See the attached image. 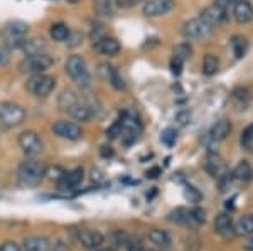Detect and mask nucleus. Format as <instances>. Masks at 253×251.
<instances>
[{
  "label": "nucleus",
  "instance_id": "dca6fc26",
  "mask_svg": "<svg viewBox=\"0 0 253 251\" xmlns=\"http://www.w3.org/2000/svg\"><path fill=\"white\" fill-rule=\"evenodd\" d=\"M233 17L238 24H248L253 20V7L248 0H238L233 7Z\"/></svg>",
  "mask_w": 253,
  "mask_h": 251
},
{
  "label": "nucleus",
  "instance_id": "a878e982",
  "mask_svg": "<svg viewBox=\"0 0 253 251\" xmlns=\"http://www.w3.org/2000/svg\"><path fill=\"white\" fill-rule=\"evenodd\" d=\"M235 234H238V236H250V234H253V216H243L236 222Z\"/></svg>",
  "mask_w": 253,
  "mask_h": 251
},
{
  "label": "nucleus",
  "instance_id": "39448f33",
  "mask_svg": "<svg viewBox=\"0 0 253 251\" xmlns=\"http://www.w3.org/2000/svg\"><path fill=\"white\" fill-rule=\"evenodd\" d=\"M26 88L29 90L38 98H46V96L51 95L56 88V79L52 76H47L44 72L41 74H32L26 83Z\"/></svg>",
  "mask_w": 253,
  "mask_h": 251
},
{
  "label": "nucleus",
  "instance_id": "37998d69",
  "mask_svg": "<svg viewBox=\"0 0 253 251\" xmlns=\"http://www.w3.org/2000/svg\"><path fill=\"white\" fill-rule=\"evenodd\" d=\"M51 251H71V250H69V245L66 241L58 240V241H54L51 245Z\"/></svg>",
  "mask_w": 253,
  "mask_h": 251
},
{
  "label": "nucleus",
  "instance_id": "9d476101",
  "mask_svg": "<svg viewBox=\"0 0 253 251\" xmlns=\"http://www.w3.org/2000/svg\"><path fill=\"white\" fill-rule=\"evenodd\" d=\"M76 238H78L80 245L86 250H98L105 243V236L96 229H80Z\"/></svg>",
  "mask_w": 253,
  "mask_h": 251
},
{
  "label": "nucleus",
  "instance_id": "0eeeda50",
  "mask_svg": "<svg viewBox=\"0 0 253 251\" xmlns=\"http://www.w3.org/2000/svg\"><path fill=\"white\" fill-rule=\"evenodd\" d=\"M19 147L24 152V155L34 159V157H38L42 152V140H41V137L36 132L27 130L19 135Z\"/></svg>",
  "mask_w": 253,
  "mask_h": 251
},
{
  "label": "nucleus",
  "instance_id": "49530a36",
  "mask_svg": "<svg viewBox=\"0 0 253 251\" xmlns=\"http://www.w3.org/2000/svg\"><path fill=\"white\" fill-rule=\"evenodd\" d=\"M137 2L138 0H117V3L122 7H132V5H135Z\"/></svg>",
  "mask_w": 253,
  "mask_h": 251
},
{
  "label": "nucleus",
  "instance_id": "3c124183",
  "mask_svg": "<svg viewBox=\"0 0 253 251\" xmlns=\"http://www.w3.org/2000/svg\"><path fill=\"white\" fill-rule=\"evenodd\" d=\"M95 251H113V250H100V248H98V250H95Z\"/></svg>",
  "mask_w": 253,
  "mask_h": 251
},
{
  "label": "nucleus",
  "instance_id": "c9c22d12",
  "mask_svg": "<svg viewBox=\"0 0 253 251\" xmlns=\"http://www.w3.org/2000/svg\"><path fill=\"white\" fill-rule=\"evenodd\" d=\"M184 196H186V199L189 202H199V201H201V194L198 192V189L191 187V185H187V187H186Z\"/></svg>",
  "mask_w": 253,
  "mask_h": 251
},
{
  "label": "nucleus",
  "instance_id": "ea45409f",
  "mask_svg": "<svg viewBox=\"0 0 253 251\" xmlns=\"http://www.w3.org/2000/svg\"><path fill=\"white\" fill-rule=\"evenodd\" d=\"M238 2V0H214V5L216 7H219V9H223V10H231L235 7V3Z\"/></svg>",
  "mask_w": 253,
  "mask_h": 251
},
{
  "label": "nucleus",
  "instance_id": "412c9836",
  "mask_svg": "<svg viewBox=\"0 0 253 251\" xmlns=\"http://www.w3.org/2000/svg\"><path fill=\"white\" fill-rule=\"evenodd\" d=\"M231 174H233L235 180H240V182H247V180H250L252 177H253L252 165L248 164L247 160H240Z\"/></svg>",
  "mask_w": 253,
  "mask_h": 251
},
{
  "label": "nucleus",
  "instance_id": "de8ad7c7",
  "mask_svg": "<svg viewBox=\"0 0 253 251\" xmlns=\"http://www.w3.org/2000/svg\"><path fill=\"white\" fill-rule=\"evenodd\" d=\"M101 155H103V157H112L113 150L110 147H103V150H101Z\"/></svg>",
  "mask_w": 253,
  "mask_h": 251
},
{
  "label": "nucleus",
  "instance_id": "5701e85b",
  "mask_svg": "<svg viewBox=\"0 0 253 251\" xmlns=\"http://www.w3.org/2000/svg\"><path fill=\"white\" fill-rule=\"evenodd\" d=\"M69 27L66 24L63 22H58V24H52L51 29H49V36H51L52 40H56V42H64L68 37H69Z\"/></svg>",
  "mask_w": 253,
  "mask_h": 251
},
{
  "label": "nucleus",
  "instance_id": "f3484780",
  "mask_svg": "<svg viewBox=\"0 0 253 251\" xmlns=\"http://www.w3.org/2000/svg\"><path fill=\"white\" fill-rule=\"evenodd\" d=\"M214 231L223 238H230L235 234V224L230 214H219L214 219Z\"/></svg>",
  "mask_w": 253,
  "mask_h": 251
},
{
  "label": "nucleus",
  "instance_id": "aec40b11",
  "mask_svg": "<svg viewBox=\"0 0 253 251\" xmlns=\"http://www.w3.org/2000/svg\"><path fill=\"white\" fill-rule=\"evenodd\" d=\"M230 132H231V123L226 118H221L213 123V127H211V130H210V137H211V140H214V142H223L230 135Z\"/></svg>",
  "mask_w": 253,
  "mask_h": 251
},
{
  "label": "nucleus",
  "instance_id": "c03bdc74",
  "mask_svg": "<svg viewBox=\"0 0 253 251\" xmlns=\"http://www.w3.org/2000/svg\"><path fill=\"white\" fill-rule=\"evenodd\" d=\"M145 176L149 177V179H156V177L161 176V169H159V167L150 169V171H147V172H145Z\"/></svg>",
  "mask_w": 253,
  "mask_h": 251
},
{
  "label": "nucleus",
  "instance_id": "1a4fd4ad",
  "mask_svg": "<svg viewBox=\"0 0 253 251\" xmlns=\"http://www.w3.org/2000/svg\"><path fill=\"white\" fill-rule=\"evenodd\" d=\"M51 130L54 135L61 137V139L66 140H80L83 132H81V127L75 121H68V120H58L52 123Z\"/></svg>",
  "mask_w": 253,
  "mask_h": 251
},
{
  "label": "nucleus",
  "instance_id": "a19ab883",
  "mask_svg": "<svg viewBox=\"0 0 253 251\" xmlns=\"http://www.w3.org/2000/svg\"><path fill=\"white\" fill-rule=\"evenodd\" d=\"M10 63V52L7 47L0 46V68L7 66V64Z\"/></svg>",
  "mask_w": 253,
  "mask_h": 251
},
{
  "label": "nucleus",
  "instance_id": "c756f323",
  "mask_svg": "<svg viewBox=\"0 0 253 251\" xmlns=\"http://www.w3.org/2000/svg\"><path fill=\"white\" fill-rule=\"evenodd\" d=\"M240 145H242V148H245V150H252L253 148V123L248 125L242 132V135H240Z\"/></svg>",
  "mask_w": 253,
  "mask_h": 251
},
{
  "label": "nucleus",
  "instance_id": "7ed1b4c3",
  "mask_svg": "<svg viewBox=\"0 0 253 251\" xmlns=\"http://www.w3.org/2000/svg\"><path fill=\"white\" fill-rule=\"evenodd\" d=\"M26 120V110L20 105L12 103V101H3L0 103V127L10 130V128L19 127Z\"/></svg>",
  "mask_w": 253,
  "mask_h": 251
},
{
  "label": "nucleus",
  "instance_id": "393cba45",
  "mask_svg": "<svg viewBox=\"0 0 253 251\" xmlns=\"http://www.w3.org/2000/svg\"><path fill=\"white\" fill-rule=\"evenodd\" d=\"M218 70H219V59L214 54H206L205 59H203V68H201L203 74L213 76L218 72Z\"/></svg>",
  "mask_w": 253,
  "mask_h": 251
},
{
  "label": "nucleus",
  "instance_id": "b1692460",
  "mask_svg": "<svg viewBox=\"0 0 253 251\" xmlns=\"http://www.w3.org/2000/svg\"><path fill=\"white\" fill-rule=\"evenodd\" d=\"M230 46H231V51H233L235 58L242 59L248 51V40L242 37V36H233L230 40Z\"/></svg>",
  "mask_w": 253,
  "mask_h": 251
},
{
  "label": "nucleus",
  "instance_id": "f03ea898",
  "mask_svg": "<svg viewBox=\"0 0 253 251\" xmlns=\"http://www.w3.org/2000/svg\"><path fill=\"white\" fill-rule=\"evenodd\" d=\"M64 68H66V72L69 74V78L75 81L78 86H81V88L91 86V72L88 70L86 61L81 58V56H76V54L69 56L66 59Z\"/></svg>",
  "mask_w": 253,
  "mask_h": 251
},
{
  "label": "nucleus",
  "instance_id": "2eb2a0df",
  "mask_svg": "<svg viewBox=\"0 0 253 251\" xmlns=\"http://www.w3.org/2000/svg\"><path fill=\"white\" fill-rule=\"evenodd\" d=\"M199 17H203L206 20L210 26H219V24H223V22H226L228 20V12L226 10H223V9H219V7H216L214 3L213 5H210V7H206L205 10L201 12V15Z\"/></svg>",
  "mask_w": 253,
  "mask_h": 251
},
{
  "label": "nucleus",
  "instance_id": "f8f14e48",
  "mask_svg": "<svg viewBox=\"0 0 253 251\" xmlns=\"http://www.w3.org/2000/svg\"><path fill=\"white\" fill-rule=\"evenodd\" d=\"M122 46L115 37H108L103 36L98 40H95V51L101 56H117L120 52Z\"/></svg>",
  "mask_w": 253,
  "mask_h": 251
},
{
  "label": "nucleus",
  "instance_id": "4c0bfd02",
  "mask_svg": "<svg viewBox=\"0 0 253 251\" xmlns=\"http://www.w3.org/2000/svg\"><path fill=\"white\" fill-rule=\"evenodd\" d=\"M175 121H177V125H181V127H186L191 121V111L182 110V111L175 113Z\"/></svg>",
  "mask_w": 253,
  "mask_h": 251
},
{
  "label": "nucleus",
  "instance_id": "a211bd4d",
  "mask_svg": "<svg viewBox=\"0 0 253 251\" xmlns=\"http://www.w3.org/2000/svg\"><path fill=\"white\" fill-rule=\"evenodd\" d=\"M51 240L46 236H29L24 240V245H22V250L24 251H51Z\"/></svg>",
  "mask_w": 253,
  "mask_h": 251
},
{
  "label": "nucleus",
  "instance_id": "79ce46f5",
  "mask_svg": "<svg viewBox=\"0 0 253 251\" xmlns=\"http://www.w3.org/2000/svg\"><path fill=\"white\" fill-rule=\"evenodd\" d=\"M0 251H24L22 246H19L15 241H5L0 246Z\"/></svg>",
  "mask_w": 253,
  "mask_h": 251
},
{
  "label": "nucleus",
  "instance_id": "ddd939ff",
  "mask_svg": "<svg viewBox=\"0 0 253 251\" xmlns=\"http://www.w3.org/2000/svg\"><path fill=\"white\" fill-rule=\"evenodd\" d=\"M83 177H84V172L83 169H73L71 172H64L63 177L58 180L59 184V189L61 191H71V189L78 187V185L83 182Z\"/></svg>",
  "mask_w": 253,
  "mask_h": 251
},
{
  "label": "nucleus",
  "instance_id": "f704fd0d",
  "mask_svg": "<svg viewBox=\"0 0 253 251\" xmlns=\"http://www.w3.org/2000/svg\"><path fill=\"white\" fill-rule=\"evenodd\" d=\"M161 139L167 147H172V145L175 143V140H177V132H175L174 128H166V130L162 132Z\"/></svg>",
  "mask_w": 253,
  "mask_h": 251
},
{
  "label": "nucleus",
  "instance_id": "8fccbe9b",
  "mask_svg": "<svg viewBox=\"0 0 253 251\" xmlns=\"http://www.w3.org/2000/svg\"><path fill=\"white\" fill-rule=\"evenodd\" d=\"M66 2H69V3H78L80 0H66Z\"/></svg>",
  "mask_w": 253,
  "mask_h": 251
},
{
  "label": "nucleus",
  "instance_id": "20e7f679",
  "mask_svg": "<svg viewBox=\"0 0 253 251\" xmlns=\"http://www.w3.org/2000/svg\"><path fill=\"white\" fill-rule=\"evenodd\" d=\"M52 64H54V59H52L51 56L44 54V52H36V54H27L26 58L20 61L19 68L22 72L41 74V72L47 71Z\"/></svg>",
  "mask_w": 253,
  "mask_h": 251
},
{
  "label": "nucleus",
  "instance_id": "4be33fe9",
  "mask_svg": "<svg viewBox=\"0 0 253 251\" xmlns=\"http://www.w3.org/2000/svg\"><path fill=\"white\" fill-rule=\"evenodd\" d=\"M149 240L156 246H161V248H167V246L172 243L170 234L164 231V229H152V231L149 233Z\"/></svg>",
  "mask_w": 253,
  "mask_h": 251
},
{
  "label": "nucleus",
  "instance_id": "f257e3e1",
  "mask_svg": "<svg viewBox=\"0 0 253 251\" xmlns=\"http://www.w3.org/2000/svg\"><path fill=\"white\" fill-rule=\"evenodd\" d=\"M47 174V167L44 162L29 159L19 165L17 169V180L26 187H34L41 180L44 179V176Z\"/></svg>",
  "mask_w": 253,
  "mask_h": 251
},
{
  "label": "nucleus",
  "instance_id": "2f4dec72",
  "mask_svg": "<svg viewBox=\"0 0 253 251\" xmlns=\"http://www.w3.org/2000/svg\"><path fill=\"white\" fill-rule=\"evenodd\" d=\"M187 214L189 211L184 208H177L175 211L169 214V221L175 222V224H187Z\"/></svg>",
  "mask_w": 253,
  "mask_h": 251
},
{
  "label": "nucleus",
  "instance_id": "7c9ffc66",
  "mask_svg": "<svg viewBox=\"0 0 253 251\" xmlns=\"http://www.w3.org/2000/svg\"><path fill=\"white\" fill-rule=\"evenodd\" d=\"M172 54H174V58H179V59L186 61V59L191 58V54H193V47H191L187 42L177 44V46L172 49Z\"/></svg>",
  "mask_w": 253,
  "mask_h": 251
},
{
  "label": "nucleus",
  "instance_id": "72a5a7b5",
  "mask_svg": "<svg viewBox=\"0 0 253 251\" xmlns=\"http://www.w3.org/2000/svg\"><path fill=\"white\" fill-rule=\"evenodd\" d=\"M233 100L238 101V105H240V107H243V110H245V107H247L250 96H248L247 90H243V88H236V90L233 91Z\"/></svg>",
  "mask_w": 253,
  "mask_h": 251
},
{
  "label": "nucleus",
  "instance_id": "c85d7f7f",
  "mask_svg": "<svg viewBox=\"0 0 253 251\" xmlns=\"http://www.w3.org/2000/svg\"><path fill=\"white\" fill-rule=\"evenodd\" d=\"M108 83L112 84L113 88H115L117 91H124L126 88L124 78H122L120 71L117 70V68H112V71H110V76H108Z\"/></svg>",
  "mask_w": 253,
  "mask_h": 251
},
{
  "label": "nucleus",
  "instance_id": "e433bc0d",
  "mask_svg": "<svg viewBox=\"0 0 253 251\" xmlns=\"http://www.w3.org/2000/svg\"><path fill=\"white\" fill-rule=\"evenodd\" d=\"M83 42V34L80 31H75V32H69V37H68V44L71 47H76Z\"/></svg>",
  "mask_w": 253,
  "mask_h": 251
},
{
  "label": "nucleus",
  "instance_id": "423d86ee",
  "mask_svg": "<svg viewBox=\"0 0 253 251\" xmlns=\"http://www.w3.org/2000/svg\"><path fill=\"white\" fill-rule=\"evenodd\" d=\"M213 29L203 17H194L182 26V36L186 39H206L213 34Z\"/></svg>",
  "mask_w": 253,
  "mask_h": 251
},
{
  "label": "nucleus",
  "instance_id": "58836bf2",
  "mask_svg": "<svg viewBox=\"0 0 253 251\" xmlns=\"http://www.w3.org/2000/svg\"><path fill=\"white\" fill-rule=\"evenodd\" d=\"M182 64H184V61L179 59V58H174V56H172V59H170V71H172V74H175V76L181 74V72H182Z\"/></svg>",
  "mask_w": 253,
  "mask_h": 251
},
{
  "label": "nucleus",
  "instance_id": "4468645a",
  "mask_svg": "<svg viewBox=\"0 0 253 251\" xmlns=\"http://www.w3.org/2000/svg\"><path fill=\"white\" fill-rule=\"evenodd\" d=\"M205 169L211 177H214V179H219L223 174H226V164H224V160L218 153H210V155L206 157Z\"/></svg>",
  "mask_w": 253,
  "mask_h": 251
},
{
  "label": "nucleus",
  "instance_id": "09e8293b",
  "mask_svg": "<svg viewBox=\"0 0 253 251\" xmlns=\"http://www.w3.org/2000/svg\"><path fill=\"white\" fill-rule=\"evenodd\" d=\"M247 248L250 250V251H253V240H250V241L247 243Z\"/></svg>",
  "mask_w": 253,
  "mask_h": 251
},
{
  "label": "nucleus",
  "instance_id": "bb28decb",
  "mask_svg": "<svg viewBox=\"0 0 253 251\" xmlns=\"http://www.w3.org/2000/svg\"><path fill=\"white\" fill-rule=\"evenodd\" d=\"M80 98L76 96V93L75 91H71V90H64L63 93L59 95V100H58V105H59V108L63 111H68L69 108L73 107V105L76 103Z\"/></svg>",
  "mask_w": 253,
  "mask_h": 251
},
{
  "label": "nucleus",
  "instance_id": "9b49d317",
  "mask_svg": "<svg viewBox=\"0 0 253 251\" xmlns=\"http://www.w3.org/2000/svg\"><path fill=\"white\" fill-rule=\"evenodd\" d=\"M174 9V0H145L144 12L145 17H161Z\"/></svg>",
  "mask_w": 253,
  "mask_h": 251
},
{
  "label": "nucleus",
  "instance_id": "a18cd8bd",
  "mask_svg": "<svg viewBox=\"0 0 253 251\" xmlns=\"http://www.w3.org/2000/svg\"><path fill=\"white\" fill-rule=\"evenodd\" d=\"M128 251H145V250L138 241H132V243H128Z\"/></svg>",
  "mask_w": 253,
  "mask_h": 251
},
{
  "label": "nucleus",
  "instance_id": "6e6552de",
  "mask_svg": "<svg viewBox=\"0 0 253 251\" xmlns=\"http://www.w3.org/2000/svg\"><path fill=\"white\" fill-rule=\"evenodd\" d=\"M5 34L9 37L10 44L15 47H22L27 40V34H29V26L22 20H10L5 24Z\"/></svg>",
  "mask_w": 253,
  "mask_h": 251
},
{
  "label": "nucleus",
  "instance_id": "cd10ccee",
  "mask_svg": "<svg viewBox=\"0 0 253 251\" xmlns=\"http://www.w3.org/2000/svg\"><path fill=\"white\" fill-rule=\"evenodd\" d=\"M205 221H206V214L201 208L191 209L189 214H187V224L191 226H201Z\"/></svg>",
  "mask_w": 253,
  "mask_h": 251
},
{
  "label": "nucleus",
  "instance_id": "6ab92c4d",
  "mask_svg": "<svg viewBox=\"0 0 253 251\" xmlns=\"http://www.w3.org/2000/svg\"><path fill=\"white\" fill-rule=\"evenodd\" d=\"M66 113L78 121H88L93 116V111L89 108V105L86 103V100H78Z\"/></svg>",
  "mask_w": 253,
  "mask_h": 251
},
{
  "label": "nucleus",
  "instance_id": "473e14b6",
  "mask_svg": "<svg viewBox=\"0 0 253 251\" xmlns=\"http://www.w3.org/2000/svg\"><path fill=\"white\" fill-rule=\"evenodd\" d=\"M44 47L42 39H31L26 40V44L22 46V49L27 52V54H36V52H41V49Z\"/></svg>",
  "mask_w": 253,
  "mask_h": 251
}]
</instances>
